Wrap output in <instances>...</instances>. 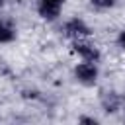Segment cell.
Masks as SVG:
<instances>
[{
  "label": "cell",
  "instance_id": "obj_6",
  "mask_svg": "<svg viewBox=\"0 0 125 125\" xmlns=\"http://www.w3.org/2000/svg\"><path fill=\"white\" fill-rule=\"evenodd\" d=\"M96 8H102V10H105V8H111L113 4H115V0H90Z\"/></svg>",
  "mask_w": 125,
  "mask_h": 125
},
{
  "label": "cell",
  "instance_id": "obj_1",
  "mask_svg": "<svg viewBox=\"0 0 125 125\" xmlns=\"http://www.w3.org/2000/svg\"><path fill=\"white\" fill-rule=\"evenodd\" d=\"M72 51L82 59V61H90V62H98L100 61V51L96 45L84 41V39H74L72 43Z\"/></svg>",
  "mask_w": 125,
  "mask_h": 125
},
{
  "label": "cell",
  "instance_id": "obj_2",
  "mask_svg": "<svg viewBox=\"0 0 125 125\" xmlns=\"http://www.w3.org/2000/svg\"><path fill=\"white\" fill-rule=\"evenodd\" d=\"M62 31H64V35L70 37V39H84V37H88V35L92 33L90 27L86 25V21H82V20H78V18L68 20V21L64 23Z\"/></svg>",
  "mask_w": 125,
  "mask_h": 125
},
{
  "label": "cell",
  "instance_id": "obj_7",
  "mask_svg": "<svg viewBox=\"0 0 125 125\" xmlns=\"http://www.w3.org/2000/svg\"><path fill=\"white\" fill-rule=\"evenodd\" d=\"M80 121H82V123H92V125H96V123H98V121H96V119H92V117H80Z\"/></svg>",
  "mask_w": 125,
  "mask_h": 125
},
{
  "label": "cell",
  "instance_id": "obj_4",
  "mask_svg": "<svg viewBox=\"0 0 125 125\" xmlns=\"http://www.w3.org/2000/svg\"><path fill=\"white\" fill-rule=\"evenodd\" d=\"M37 12H39V16H41L43 20L53 21V20L59 18L61 6H55V4H49V2H45V0H39V4H37Z\"/></svg>",
  "mask_w": 125,
  "mask_h": 125
},
{
  "label": "cell",
  "instance_id": "obj_9",
  "mask_svg": "<svg viewBox=\"0 0 125 125\" xmlns=\"http://www.w3.org/2000/svg\"><path fill=\"white\" fill-rule=\"evenodd\" d=\"M119 45L125 49V31H121V35H119Z\"/></svg>",
  "mask_w": 125,
  "mask_h": 125
},
{
  "label": "cell",
  "instance_id": "obj_8",
  "mask_svg": "<svg viewBox=\"0 0 125 125\" xmlns=\"http://www.w3.org/2000/svg\"><path fill=\"white\" fill-rule=\"evenodd\" d=\"M45 2H49V4H55V6H62V4H64V0H45Z\"/></svg>",
  "mask_w": 125,
  "mask_h": 125
},
{
  "label": "cell",
  "instance_id": "obj_5",
  "mask_svg": "<svg viewBox=\"0 0 125 125\" xmlns=\"http://www.w3.org/2000/svg\"><path fill=\"white\" fill-rule=\"evenodd\" d=\"M14 37H16V31H14V27H12L8 21L0 20V43H10Z\"/></svg>",
  "mask_w": 125,
  "mask_h": 125
},
{
  "label": "cell",
  "instance_id": "obj_3",
  "mask_svg": "<svg viewBox=\"0 0 125 125\" xmlns=\"http://www.w3.org/2000/svg\"><path fill=\"white\" fill-rule=\"evenodd\" d=\"M74 76H76L82 84H94V82H96V78H98L96 62H90V61L80 62V64L74 68Z\"/></svg>",
  "mask_w": 125,
  "mask_h": 125
}]
</instances>
